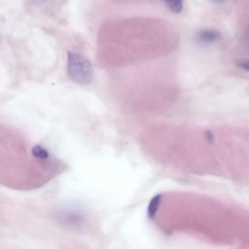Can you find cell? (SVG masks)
Instances as JSON below:
<instances>
[{
  "label": "cell",
  "mask_w": 249,
  "mask_h": 249,
  "mask_svg": "<svg viewBox=\"0 0 249 249\" xmlns=\"http://www.w3.org/2000/svg\"><path fill=\"white\" fill-rule=\"evenodd\" d=\"M67 72L69 78L79 85H89L93 78L91 63L82 54L67 53Z\"/></svg>",
  "instance_id": "obj_1"
},
{
  "label": "cell",
  "mask_w": 249,
  "mask_h": 249,
  "mask_svg": "<svg viewBox=\"0 0 249 249\" xmlns=\"http://www.w3.org/2000/svg\"><path fill=\"white\" fill-rule=\"evenodd\" d=\"M220 34L212 29H204L201 30L197 34V39L202 43H212L219 39Z\"/></svg>",
  "instance_id": "obj_2"
},
{
  "label": "cell",
  "mask_w": 249,
  "mask_h": 249,
  "mask_svg": "<svg viewBox=\"0 0 249 249\" xmlns=\"http://www.w3.org/2000/svg\"><path fill=\"white\" fill-rule=\"evenodd\" d=\"M160 199H161V195H157L153 196V198L150 200L148 208H147V215L150 219H154V217L157 214V211L160 207Z\"/></svg>",
  "instance_id": "obj_3"
},
{
  "label": "cell",
  "mask_w": 249,
  "mask_h": 249,
  "mask_svg": "<svg viewBox=\"0 0 249 249\" xmlns=\"http://www.w3.org/2000/svg\"><path fill=\"white\" fill-rule=\"evenodd\" d=\"M170 12L179 14L183 10V0H163Z\"/></svg>",
  "instance_id": "obj_4"
},
{
  "label": "cell",
  "mask_w": 249,
  "mask_h": 249,
  "mask_svg": "<svg viewBox=\"0 0 249 249\" xmlns=\"http://www.w3.org/2000/svg\"><path fill=\"white\" fill-rule=\"evenodd\" d=\"M31 153H32V156L38 160H47L50 156L48 150H46L44 147L40 145L33 146Z\"/></svg>",
  "instance_id": "obj_5"
},
{
  "label": "cell",
  "mask_w": 249,
  "mask_h": 249,
  "mask_svg": "<svg viewBox=\"0 0 249 249\" xmlns=\"http://www.w3.org/2000/svg\"><path fill=\"white\" fill-rule=\"evenodd\" d=\"M209 1L214 3V4H223V3H225L228 0H209Z\"/></svg>",
  "instance_id": "obj_6"
}]
</instances>
